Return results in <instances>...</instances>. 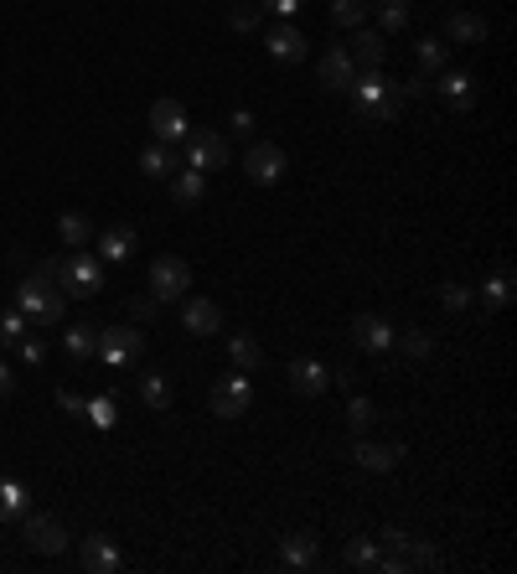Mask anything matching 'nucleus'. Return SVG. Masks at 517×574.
Masks as SVG:
<instances>
[{
	"mask_svg": "<svg viewBox=\"0 0 517 574\" xmlns=\"http://www.w3.org/2000/svg\"><path fill=\"white\" fill-rule=\"evenodd\" d=\"M16 311L32 321V326H63V311H68V295L57 290V280L47 275V269L37 264L32 275L21 280V290H16Z\"/></svg>",
	"mask_w": 517,
	"mask_h": 574,
	"instance_id": "f257e3e1",
	"label": "nucleus"
},
{
	"mask_svg": "<svg viewBox=\"0 0 517 574\" xmlns=\"http://www.w3.org/2000/svg\"><path fill=\"white\" fill-rule=\"evenodd\" d=\"M347 94H352V109L368 119V125H388V119L399 114V88L383 78V68H362L347 83Z\"/></svg>",
	"mask_w": 517,
	"mask_h": 574,
	"instance_id": "f03ea898",
	"label": "nucleus"
},
{
	"mask_svg": "<svg viewBox=\"0 0 517 574\" xmlns=\"http://www.w3.org/2000/svg\"><path fill=\"white\" fill-rule=\"evenodd\" d=\"M42 269L57 280V290H63V295H83L88 300V295L104 290V259L99 254H78L73 249L68 259H47Z\"/></svg>",
	"mask_w": 517,
	"mask_h": 574,
	"instance_id": "7ed1b4c3",
	"label": "nucleus"
},
{
	"mask_svg": "<svg viewBox=\"0 0 517 574\" xmlns=\"http://www.w3.org/2000/svg\"><path fill=\"white\" fill-rule=\"evenodd\" d=\"M94 357L104 362V368H130V362H140L145 357V331L140 326H104L99 331V347H94Z\"/></svg>",
	"mask_w": 517,
	"mask_h": 574,
	"instance_id": "20e7f679",
	"label": "nucleus"
},
{
	"mask_svg": "<svg viewBox=\"0 0 517 574\" xmlns=\"http://www.w3.org/2000/svg\"><path fill=\"white\" fill-rule=\"evenodd\" d=\"M187 290H192V264L181 254H161L150 264V295L156 300H181Z\"/></svg>",
	"mask_w": 517,
	"mask_h": 574,
	"instance_id": "39448f33",
	"label": "nucleus"
},
{
	"mask_svg": "<svg viewBox=\"0 0 517 574\" xmlns=\"http://www.w3.org/2000/svg\"><path fill=\"white\" fill-rule=\"evenodd\" d=\"M233 161V150H228V140L218 135V130H197V135H187V166L192 171H223Z\"/></svg>",
	"mask_w": 517,
	"mask_h": 574,
	"instance_id": "423d86ee",
	"label": "nucleus"
},
{
	"mask_svg": "<svg viewBox=\"0 0 517 574\" xmlns=\"http://www.w3.org/2000/svg\"><path fill=\"white\" fill-rule=\"evenodd\" d=\"M249 404H254V383L243 378V373H228L223 383H212V414H218V419L249 414Z\"/></svg>",
	"mask_w": 517,
	"mask_h": 574,
	"instance_id": "0eeeda50",
	"label": "nucleus"
},
{
	"mask_svg": "<svg viewBox=\"0 0 517 574\" xmlns=\"http://www.w3.org/2000/svg\"><path fill=\"white\" fill-rule=\"evenodd\" d=\"M150 130H156L161 145H181L192 135V119H187V109H181L176 99H156V104H150Z\"/></svg>",
	"mask_w": 517,
	"mask_h": 574,
	"instance_id": "6e6552de",
	"label": "nucleus"
},
{
	"mask_svg": "<svg viewBox=\"0 0 517 574\" xmlns=\"http://www.w3.org/2000/svg\"><path fill=\"white\" fill-rule=\"evenodd\" d=\"M243 171H249L259 187H269V181H280L285 176V150L275 140H254L249 145V156H243Z\"/></svg>",
	"mask_w": 517,
	"mask_h": 574,
	"instance_id": "1a4fd4ad",
	"label": "nucleus"
},
{
	"mask_svg": "<svg viewBox=\"0 0 517 574\" xmlns=\"http://www.w3.org/2000/svg\"><path fill=\"white\" fill-rule=\"evenodd\" d=\"M264 47H269V57H275V63H306V52H311L306 32H300V26H290V21L269 26V32H264Z\"/></svg>",
	"mask_w": 517,
	"mask_h": 574,
	"instance_id": "9d476101",
	"label": "nucleus"
},
{
	"mask_svg": "<svg viewBox=\"0 0 517 574\" xmlns=\"http://www.w3.org/2000/svg\"><path fill=\"white\" fill-rule=\"evenodd\" d=\"M26 543H32L37 554H63L68 549V528L52 518V512H32L26 518Z\"/></svg>",
	"mask_w": 517,
	"mask_h": 574,
	"instance_id": "9b49d317",
	"label": "nucleus"
},
{
	"mask_svg": "<svg viewBox=\"0 0 517 574\" xmlns=\"http://www.w3.org/2000/svg\"><path fill=\"white\" fill-rule=\"evenodd\" d=\"M78 564H83L88 574H114L125 559H119V543H114L109 533H88L83 549H78Z\"/></svg>",
	"mask_w": 517,
	"mask_h": 574,
	"instance_id": "f8f14e48",
	"label": "nucleus"
},
{
	"mask_svg": "<svg viewBox=\"0 0 517 574\" xmlns=\"http://www.w3.org/2000/svg\"><path fill=\"white\" fill-rule=\"evenodd\" d=\"M435 83H440V99H445L455 114H471V109H476V83H471V73L445 68V73H435Z\"/></svg>",
	"mask_w": 517,
	"mask_h": 574,
	"instance_id": "ddd939ff",
	"label": "nucleus"
},
{
	"mask_svg": "<svg viewBox=\"0 0 517 574\" xmlns=\"http://www.w3.org/2000/svg\"><path fill=\"white\" fill-rule=\"evenodd\" d=\"M326 383H331V368H321L316 357H295L290 362V388H295L300 399H321Z\"/></svg>",
	"mask_w": 517,
	"mask_h": 574,
	"instance_id": "4468645a",
	"label": "nucleus"
},
{
	"mask_svg": "<svg viewBox=\"0 0 517 574\" xmlns=\"http://www.w3.org/2000/svg\"><path fill=\"white\" fill-rule=\"evenodd\" d=\"M181 326L197 331V337H212V331H223V311L202 295H181Z\"/></svg>",
	"mask_w": 517,
	"mask_h": 574,
	"instance_id": "2eb2a0df",
	"label": "nucleus"
},
{
	"mask_svg": "<svg viewBox=\"0 0 517 574\" xmlns=\"http://www.w3.org/2000/svg\"><path fill=\"white\" fill-rule=\"evenodd\" d=\"M352 456H357L362 471L383 476V471H393V466H404L409 450H404V445H373V440H357V445H352Z\"/></svg>",
	"mask_w": 517,
	"mask_h": 574,
	"instance_id": "dca6fc26",
	"label": "nucleus"
},
{
	"mask_svg": "<svg viewBox=\"0 0 517 574\" xmlns=\"http://www.w3.org/2000/svg\"><path fill=\"white\" fill-rule=\"evenodd\" d=\"M357 78V63L347 47H326L321 57V88H331V94H347V83Z\"/></svg>",
	"mask_w": 517,
	"mask_h": 574,
	"instance_id": "f3484780",
	"label": "nucleus"
},
{
	"mask_svg": "<svg viewBox=\"0 0 517 574\" xmlns=\"http://www.w3.org/2000/svg\"><path fill=\"white\" fill-rule=\"evenodd\" d=\"M316 559H321V538H311V533H290V538H280V564H285V569L306 574Z\"/></svg>",
	"mask_w": 517,
	"mask_h": 574,
	"instance_id": "a211bd4d",
	"label": "nucleus"
},
{
	"mask_svg": "<svg viewBox=\"0 0 517 574\" xmlns=\"http://www.w3.org/2000/svg\"><path fill=\"white\" fill-rule=\"evenodd\" d=\"M352 337H357L362 352H388L393 342H399V331H393L383 316H357L352 321Z\"/></svg>",
	"mask_w": 517,
	"mask_h": 574,
	"instance_id": "6ab92c4d",
	"label": "nucleus"
},
{
	"mask_svg": "<svg viewBox=\"0 0 517 574\" xmlns=\"http://www.w3.org/2000/svg\"><path fill=\"white\" fill-rule=\"evenodd\" d=\"M135 249H140V238H135L130 223H114V228L99 233V259H104V264H125Z\"/></svg>",
	"mask_w": 517,
	"mask_h": 574,
	"instance_id": "aec40b11",
	"label": "nucleus"
},
{
	"mask_svg": "<svg viewBox=\"0 0 517 574\" xmlns=\"http://www.w3.org/2000/svg\"><path fill=\"white\" fill-rule=\"evenodd\" d=\"M445 42H455V47H476V42H486V21L471 16V11H455V16L445 21Z\"/></svg>",
	"mask_w": 517,
	"mask_h": 574,
	"instance_id": "412c9836",
	"label": "nucleus"
},
{
	"mask_svg": "<svg viewBox=\"0 0 517 574\" xmlns=\"http://www.w3.org/2000/svg\"><path fill=\"white\" fill-rule=\"evenodd\" d=\"M202 197H207V176H202V171L187 166V171L171 176V202H176V207H197Z\"/></svg>",
	"mask_w": 517,
	"mask_h": 574,
	"instance_id": "4be33fe9",
	"label": "nucleus"
},
{
	"mask_svg": "<svg viewBox=\"0 0 517 574\" xmlns=\"http://www.w3.org/2000/svg\"><path fill=\"white\" fill-rule=\"evenodd\" d=\"M94 347H99V326L73 321V326L63 331V352H68L73 362H88V357H94Z\"/></svg>",
	"mask_w": 517,
	"mask_h": 574,
	"instance_id": "5701e85b",
	"label": "nucleus"
},
{
	"mask_svg": "<svg viewBox=\"0 0 517 574\" xmlns=\"http://www.w3.org/2000/svg\"><path fill=\"white\" fill-rule=\"evenodd\" d=\"M26 512H32L26 487H21V481H11V476H0V523H16V518H26Z\"/></svg>",
	"mask_w": 517,
	"mask_h": 574,
	"instance_id": "b1692460",
	"label": "nucleus"
},
{
	"mask_svg": "<svg viewBox=\"0 0 517 574\" xmlns=\"http://www.w3.org/2000/svg\"><path fill=\"white\" fill-rule=\"evenodd\" d=\"M176 166H181V161H176V150H171V145H145V150H140V171H145L150 181L176 176Z\"/></svg>",
	"mask_w": 517,
	"mask_h": 574,
	"instance_id": "393cba45",
	"label": "nucleus"
},
{
	"mask_svg": "<svg viewBox=\"0 0 517 574\" xmlns=\"http://www.w3.org/2000/svg\"><path fill=\"white\" fill-rule=\"evenodd\" d=\"M228 357H233L238 373H254L259 362H264V347L249 337V331H238V337H228Z\"/></svg>",
	"mask_w": 517,
	"mask_h": 574,
	"instance_id": "a878e982",
	"label": "nucleus"
},
{
	"mask_svg": "<svg viewBox=\"0 0 517 574\" xmlns=\"http://www.w3.org/2000/svg\"><path fill=\"white\" fill-rule=\"evenodd\" d=\"M140 399L156 414H166L171 409V378L166 373H140Z\"/></svg>",
	"mask_w": 517,
	"mask_h": 574,
	"instance_id": "bb28decb",
	"label": "nucleus"
},
{
	"mask_svg": "<svg viewBox=\"0 0 517 574\" xmlns=\"http://www.w3.org/2000/svg\"><path fill=\"white\" fill-rule=\"evenodd\" d=\"M373 11V0H331V21L342 26V32H357L362 21H368Z\"/></svg>",
	"mask_w": 517,
	"mask_h": 574,
	"instance_id": "cd10ccee",
	"label": "nucleus"
},
{
	"mask_svg": "<svg viewBox=\"0 0 517 574\" xmlns=\"http://www.w3.org/2000/svg\"><path fill=\"white\" fill-rule=\"evenodd\" d=\"M445 47H450V42H440V37H424V42H414V57H419V73H424V78L445 73Z\"/></svg>",
	"mask_w": 517,
	"mask_h": 574,
	"instance_id": "c85d7f7f",
	"label": "nucleus"
},
{
	"mask_svg": "<svg viewBox=\"0 0 517 574\" xmlns=\"http://www.w3.org/2000/svg\"><path fill=\"white\" fill-rule=\"evenodd\" d=\"M357 57H362V68H383V57H388L383 32H368V26H357Z\"/></svg>",
	"mask_w": 517,
	"mask_h": 574,
	"instance_id": "c756f323",
	"label": "nucleus"
},
{
	"mask_svg": "<svg viewBox=\"0 0 517 574\" xmlns=\"http://www.w3.org/2000/svg\"><path fill=\"white\" fill-rule=\"evenodd\" d=\"M57 238H63L68 249H83L88 238H94V228H88L83 213H63V218H57Z\"/></svg>",
	"mask_w": 517,
	"mask_h": 574,
	"instance_id": "7c9ffc66",
	"label": "nucleus"
},
{
	"mask_svg": "<svg viewBox=\"0 0 517 574\" xmlns=\"http://www.w3.org/2000/svg\"><path fill=\"white\" fill-rule=\"evenodd\" d=\"M481 300H486V306H492V311L512 306V275H507V269H497V275L481 285Z\"/></svg>",
	"mask_w": 517,
	"mask_h": 574,
	"instance_id": "2f4dec72",
	"label": "nucleus"
},
{
	"mask_svg": "<svg viewBox=\"0 0 517 574\" xmlns=\"http://www.w3.org/2000/svg\"><path fill=\"white\" fill-rule=\"evenodd\" d=\"M378 21H383V37H388V32H404L409 0H378Z\"/></svg>",
	"mask_w": 517,
	"mask_h": 574,
	"instance_id": "473e14b6",
	"label": "nucleus"
},
{
	"mask_svg": "<svg viewBox=\"0 0 517 574\" xmlns=\"http://www.w3.org/2000/svg\"><path fill=\"white\" fill-rule=\"evenodd\" d=\"M259 16H264V6H254V0H238V6L228 11V26H233V32H259Z\"/></svg>",
	"mask_w": 517,
	"mask_h": 574,
	"instance_id": "72a5a7b5",
	"label": "nucleus"
},
{
	"mask_svg": "<svg viewBox=\"0 0 517 574\" xmlns=\"http://www.w3.org/2000/svg\"><path fill=\"white\" fill-rule=\"evenodd\" d=\"M399 342H404V352H409L414 362H424V357L435 352V337H430V331H419V326H409V331H404Z\"/></svg>",
	"mask_w": 517,
	"mask_h": 574,
	"instance_id": "f704fd0d",
	"label": "nucleus"
},
{
	"mask_svg": "<svg viewBox=\"0 0 517 574\" xmlns=\"http://www.w3.org/2000/svg\"><path fill=\"white\" fill-rule=\"evenodd\" d=\"M347 564L373 569V564H378V543H373V538H352V543H347Z\"/></svg>",
	"mask_w": 517,
	"mask_h": 574,
	"instance_id": "c9c22d12",
	"label": "nucleus"
},
{
	"mask_svg": "<svg viewBox=\"0 0 517 574\" xmlns=\"http://www.w3.org/2000/svg\"><path fill=\"white\" fill-rule=\"evenodd\" d=\"M26 331H32V321H26L21 311H6V316H0V342H6V347H16Z\"/></svg>",
	"mask_w": 517,
	"mask_h": 574,
	"instance_id": "e433bc0d",
	"label": "nucleus"
},
{
	"mask_svg": "<svg viewBox=\"0 0 517 574\" xmlns=\"http://www.w3.org/2000/svg\"><path fill=\"white\" fill-rule=\"evenodd\" d=\"M83 414H88V419H94V425H99V430H114V419H119V409H114V399H104V394H99V399H88V409H83Z\"/></svg>",
	"mask_w": 517,
	"mask_h": 574,
	"instance_id": "4c0bfd02",
	"label": "nucleus"
},
{
	"mask_svg": "<svg viewBox=\"0 0 517 574\" xmlns=\"http://www.w3.org/2000/svg\"><path fill=\"white\" fill-rule=\"evenodd\" d=\"M440 300H445V311H466L471 300H476V290H471V285H445Z\"/></svg>",
	"mask_w": 517,
	"mask_h": 574,
	"instance_id": "58836bf2",
	"label": "nucleus"
},
{
	"mask_svg": "<svg viewBox=\"0 0 517 574\" xmlns=\"http://www.w3.org/2000/svg\"><path fill=\"white\" fill-rule=\"evenodd\" d=\"M16 352H21V362H32V368H42V362H47V342L42 337H21Z\"/></svg>",
	"mask_w": 517,
	"mask_h": 574,
	"instance_id": "ea45409f",
	"label": "nucleus"
},
{
	"mask_svg": "<svg viewBox=\"0 0 517 574\" xmlns=\"http://www.w3.org/2000/svg\"><path fill=\"white\" fill-rule=\"evenodd\" d=\"M347 425L362 435V430L373 425V404H368V399H352V404H347Z\"/></svg>",
	"mask_w": 517,
	"mask_h": 574,
	"instance_id": "a19ab883",
	"label": "nucleus"
},
{
	"mask_svg": "<svg viewBox=\"0 0 517 574\" xmlns=\"http://www.w3.org/2000/svg\"><path fill=\"white\" fill-rule=\"evenodd\" d=\"M259 6H264V11H275L280 21H290V16H295L300 6H306V0H259Z\"/></svg>",
	"mask_w": 517,
	"mask_h": 574,
	"instance_id": "79ce46f5",
	"label": "nucleus"
},
{
	"mask_svg": "<svg viewBox=\"0 0 517 574\" xmlns=\"http://www.w3.org/2000/svg\"><path fill=\"white\" fill-rule=\"evenodd\" d=\"M57 404H63L68 414H83V409H88V399H83V394H73V388H57Z\"/></svg>",
	"mask_w": 517,
	"mask_h": 574,
	"instance_id": "37998d69",
	"label": "nucleus"
},
{
	"mask_svg": "<svg viewBox=\"0 0 517 574\" xmlns=\"http://www.w3.org/2000/svg\"><path fill=\"white\" fill-rule=\"evenodd\" d=\"M430 83H435V78H424V73H414V78L404 83V99H424V94H430Z\"/></svg>",
	"mask_w": 517,
	"mask_h": 574,
	"instance_id": "c03bdc74",
	"label": "nucleus"
},
{
	"mask_svg": "<svg viewBox=\"0 0 517 574\" xmlns=\"http://www.w3.org/2000/svg\"><path fill=\"white\" fill-rule=\"evenodd\" d=\"M228 125H233L238 135H249V130H254V114H249V109H238V114L228 119Z\"/></svg>",
	"mask_w": 517,
	"mask_h": 574,
	"instance_id": "a18cd8bd",
	"label": "nucleus"
},
{
	"mask_svg": "<svg viewBox=\"0 0 517 574\" xmlns=\"http://www.w3.org/2000/svg\"><path fill=\"white\" fill-rule=\"evenodd\" d=\"M11 388H16V378H11L6 362H0V399H11Z\"/></svg>",
	"mask_w": 517,
	"mask_h": 574,
	"instance_id": "49530a36",
	"label": "nucleus"
},
{
	"mask_svg": "<svg viewBox=\"0 0 517 574\" xmlns=\"http://www.w3.org/2000/svg\"><path fill=\"white\" fill-rule=\"evenodd\" d=\"M331 378H337L342 388H357V373H352V368H337V373H331Z\"/></svg>",
	"mask_w": 517,
	"mask_h": 574,
	"instance_id": "de8ad7c7",
	"label": "nucleus"
}]
</instances>
